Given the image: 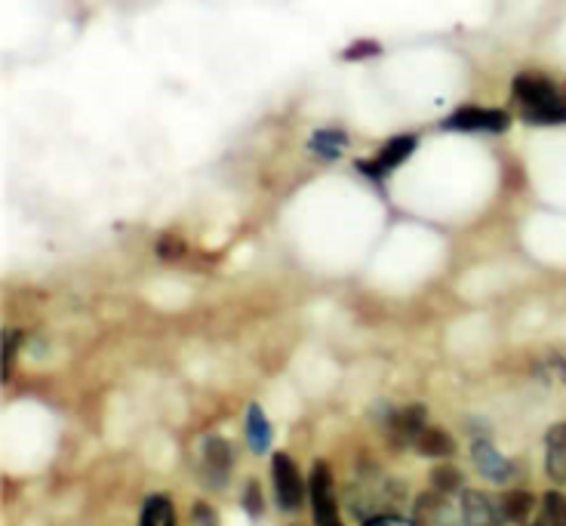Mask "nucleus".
<instances>
[{
	"label": "nucleus",
	"mask_w": 566,
	"mask_h": 526,
	"mask_svg": "<svg viewBox=\"0 0 566 526\" xmlns=\"http://www.w3.org/2000/svg\"><path fill=\"white\" fill-rule=\"evenodd\" d=\"M514 96L521 102V112L530 124H536V127L566 124V102L560 99L552 81L536 77V74H521L514 81Z\"/></svg>",
	"instance_id": "obj_1"
},
{
	"label": "nucleus",
	"mask_w": 566,
	"mask_h": 526,
	"mask_svg": "<svg viewBox=\"0 0 566 526\" xmlns=\"http://www.w3.org/2000/svg\"><path fill=\"white\" fill-rule=\"evenodd\" d=\"M308 496H312L314 526H342L339 498H336V481L326 462H314L308 477Z\"/></svg>",
	"instance_id": "obj_2"
},
{
	"label": "nucleus",
	"mask_w": 566,
	"mask_h": 526,
	"mask_svg": "<svg viewBox=\"0 0 566 526\" xmlns=\"http://www.w3.org/2000/svg\"><path fill=\"white\" fill-rule=\"evenodd\" d=\"M271 484H274V498L283 512H298L308 486L298 474V465L286 453L271 455Z\"/></svg>",
	"instance_id": "obj_3"
},
{
	"label": "nucleus",
	"mask_w": 566,
	"mask_h": 526,
	"mask_svg": "<svg viewBox=\"0 0 566 526\" xmlns=\"http://www.w3.org/2000/svg\"><path fill=\"white\" fill-rule=\"evenodd\" d=\"M459 520L462 526H505V512L502 502L493 498L483 490H462V502H459Z\"/></svg>",
	"instance_id": "obj_4"
},
{
	"label": "nucleus",
	"mask_w": 566,
	"mask_h": 526,
	"mask_svg": "<svg viewBox=\"0 0 566 526\" xmlns=\"http://www.w3.org/2000/svg\"><path fill=\"white\" fill-rule=\"evenodd\" d=\"M424 425H428V410L422 403L397 407L395 413L388 415V441L395 446H416Z\"/></svg>",
	"instance_id": "obj_5"
},
{
	"label": "nucleus",
	"mask_w": 566,
	"mask_h": 526,
	"mask_svg": "<svg viewBox=\"0 0 566 526\" xmlns=\"http://www.w3.org/2000/svg\"><path fill=\"white\" fill-rule=\"evenodd\" d=\"M505 127H509V114L493 108H462L447 120V129H462V133H502Z\"/></svg>",
	"instance_id": "obj_6"
},
{
	"label": "nucleus",
	"mask_w": 566,
	"mask_h": 526,
	"mask_svg": "<svg viewBox=\"0 0 566 526\" xmlns=\"http://www.w3.org/2000/svg\"><path fill=\"white\" fill-rule=\"evenodd\" d=\"M471 459H474V469L481 471L486 481H493V484H505V481H511V474H514V465L495 450L493 441L478 438V441L471 443Z\"/></svg>",
	"instance_id": "obj_7"
},
{
	"label": "nucleus",
	"mask_w": 566,
	"mask_h": 526,
	"mask_svg": "<svg viewBox=\"0 0 566 526\" xmlns=\"http://www.w3.org/2000/svg\"><path fill=\"white\" fill-rule=\"evenodd\" d=\"M412 148H416V139H412V136H400V139H391V143L382 148V155L376 157L373 164L360 160V164H357V170L364 172L367 179H382V176L395 172V167H400V164H403V160L412 155Z\"/></svg>",
	"instance_id": "obj_8"
},
{
	"label": "nucleus",
	"mask_w": 566,
	"mask_h": 526,
	"mask_svg": "<svg viewBox=\"0 0 566 526\" xmlns=\"http://www.w3.org/2000/svg\"><path fill=\"white\" fill-rule=\"evenodd\" d=\"M231 465H234L231 443L226 438H207V443H203V474L210 477V484H226Z\"/></svg>",
	"instance_id": "obj_9"
},
{
	"label": "nucleus",
	"mask_w": 566,
	"mask_h": 526,
	"mask_svg": "<svg viewBox=\"0 0 566 526\" xmlns=\"http://www.w3.org/2000/svg\"><path fill=\"white\" fill-rule=\"evenodd\" d=\"M416 526H462V520H455L453 508L447 505V496L434 490L416 502Z\"/></svg>",
	"instance_id": "obj_10"
},
{
	"label": "nucleus",
	"mask_w": 566,
	"mask_h": 526,
	"mask_svg": "<svg viewBox=\"0 0 566 526\" xmlns=\"http://www.w3.org/2000/svg\"><path fill=\"white\" fill-rule=\"evenodd\" d=\"M545 471L554 484H566V422H557L545 434Z\"/></svg>",
	"instance_id": "obj_11"
},
{
	"label": "nucleus",
	"mask_w": 566,
	"mask_h": 526,
	"mask_svg": "<svg viewBox=\"0 0 566 526\" xmlns=\"http://www.w3.org/2000/svg\"><path fill=\"white\" fill-rule=\"evenodd\" d=\"M416 450L428 459H438V462H450L455 455V441L453 434L447 431V428H434V425H424V431L419 434V441H416Z\"/></svg>",
	"instance_id": "obj_12"
},
{
	"label": "nucleus",
	"mask_w": 566,
	"mask_h": 526,
	"mask_svg": "<svg viewBox=\"0 0 566 526\" xmlns=\"http://www.w3.org/2000/svg\"><path fill=\"white\" fill-rule=\"evenodd\" d=\"M243 431H247V443L255 455H265L271 450V422L262 413L259 403H250L247 407V422H243Z\"/></svg>",
	"instance_id": "obj_13"
},
{
	"label": "nucleus",
	"mask_w": 566,
	"mask_h": 526,
	"mask_svg": "<svg viewBox=\"0 0 566 526\" xmlns=\"http://www.w3.org/2000/svg\"><path fill=\"white\" fill-rule=\"evenodd\" d=\"M139 526H176V505L167 496H148L142 505Z\"/></svg>",
	"instance_id": "obj_14"
},
{
	"label": "nucleus",
	"mask_w": 566,
	"mask_h": 526,
	"mask_svg": "<svg viewBox=\"0 0 566 526\" xmlns=\"http://www.w3.org/2000/svg\"><path fill=\"white\" fill-rule=\"evenodd\" d=\"M499 502H502V512H505L509 524L524 526L526 517L536 512V498H533V493H526V490H511Z\"/></svg>",
	"instance_id": "obj_15"
},
{
	"label": "nucleus",
	"mask_w": 566,
	"mask_h": 526,
	"mask_svg": "<svg viewBox=\"0 0 566 526\" xmlns=\"http://www.w3.org/2000/svg\"><path fill=\"white\" fill-rule=\"evenodd\" d=\"M536 526H566V496L560 493H545L538 505Z\"/></svg>",
	"instance_id": "obj_16"
},
{
	"label": "nucleus",
	"mask_w": 566,
	"mask_h": 526,
	"mask_svg": "<svg viewBox=\"0 0 566 526\" xmlns=\"http://www.w3.org/2000/svg\"><path fill=\"white\" fill-rule=\"evenodd\" d=\"M345 145H348V136L342 129H321L312 136V151L321 157H339Z\"/></svg>",
	"instance_id": "obj_17"
},
{
	"label": "nucleus",
	"mask_w": 566,
	"mask_h": 526,
	"mask_svg": "<svg viewBox=\"0 0 566 526\" xmlns=\"http://www.w3.org/2000/svg\"><path fill=\"white\" fill-rule=\"evenodd\" d=\"M431 486L443 493V496H450V493H459L462 490V471L450 465V462H440L438 469L431 471Z\"/></svg>",
	"instance_id": "obj_18"
},
{
	"label": "nucleus",
	"mask_w": 566,
	"mask_h": 526,
	"mask_svg": "<svg viewBox=\"0 0 566 526\" xmlns=\"http://www.w3.org/2000/svg\"><path fill=\"white\" fill-rule=\"evenodd\" d=\"M19 339H22V333L19 329H10L7 333V360H3V376L10 379V372H13V360H15V348H19Z\"/></svg>",
	"instance_id": "obj_19"
},
{
	"label": "nucleus",
	"mask_w": 566,
	"mask_h": 526,
	"mask_svg": "<svg viewBox=\"0 0 566 526\" xmlns=\"http://www.w3.org/2000/svg\"><path fill=\"white\" fill-rule=\"evenodd\" d=\"M243 508L253 514V517L262 514V496H259V486L255 484H247V490H243Z\"/></svg>",
	"instance_id": "obj_20"
},
{
	"label": "nucleus",
	"mask_w": 566,
	"mask_h": 526,
	"mask_svg": "<svg viewBox=\"0 0 566 526\" xmlns=\"http://www.w3.org/2000/svg\"><path fill=\"white\" fill-rule=\"evenodd\" d=\"M364 526H416L407 517H397V514H379V517H369Z\"/></svg>",
	"instance_id": "obj_21"
}]
</instances>
